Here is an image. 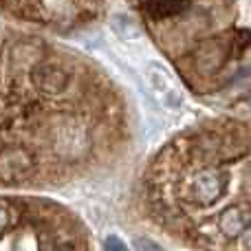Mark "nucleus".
<instances>
[{
	"mask_svg": "<svg viewBox=\"0 0 251 251\" xmlns=\"http://www.w3.org/2000/svg\"><path fill=\"white\" fill-rule=\"evenodd\" d=\"M106 249H108V251H126L124 243H122V240H117V238H108V240H106Z\"/></svg>",
	"mask_w": 251,
	"mask_h": 251,
	"instance_id": "4",
	"label": "nucleus"
},
{
	"mask_svg": "<svg viewBox=\"0 0 251 251\" xmlns=\"http://www.w3.org/2000/svg\"><path fill=\"white\" fill-rule=\"evenodd\" d=\"M137 251H163V249H161L156 243L148 240V238H139L137 240Z\"/></svg>",
	"mask_w": 251,
	"mask_h": 251,
	"instance_id": "3",
	"label": "nucleus"
},
{
	"mask_svg": "<svg viewBox=\"0 0 251 251\" xmlns=\"http://www.w3.org/2000/svg\"><path fill=\"white\" fill-rule=\"evenodd\" d=\"M139 110L97 60L0 22V185H57L130 159Z\"/></svg>",
	"mask_w": 251,
	"mask_h": 251,
	"instance_id": "1",
	"label": "nucleus"
},
{
	"mask_svg": "<svg viewBox=\"0 0 251 251\" xmlns=\"http://www.w3.org/2000/svg\"><path fill=\"white\" fill-rule=\"evenodd\" d=\"M110 0H0V16L40 31L75 33L97 25Z\"/></svg>",
	"mask_w": 251,
	"mask_h": 251,
	"instance_id": "2",
	"label": "nucleus"
}]
</instances>
